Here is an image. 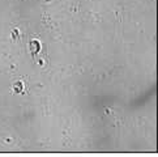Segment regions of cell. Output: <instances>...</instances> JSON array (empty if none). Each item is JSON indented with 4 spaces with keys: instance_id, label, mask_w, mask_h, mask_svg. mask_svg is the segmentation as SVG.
Wrapping results in <instances>:
<instances>
[{
    "instance_id": "6da1fadb",
    "label": "cell",
    "mask_w": 158,
    "mask_h": 157,
    "mask_svg": "<svg viewBox=\"0 0 158 157\" xmlns=\"http://www.w3.org/2000/svg\"><path fill=\"white\" fill-rule=\"evenodd\" d=\"M30 47H31L33 51H39V49H41V43H39L38 41H31Z\"/></svg>"
}]
</instances>
